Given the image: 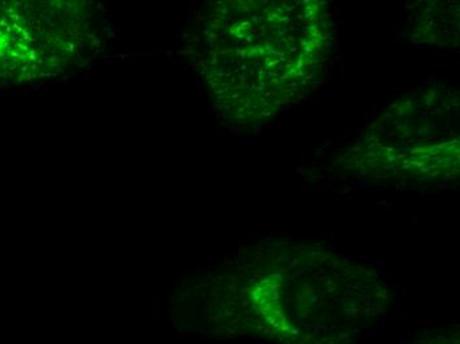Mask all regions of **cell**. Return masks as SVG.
<instances>
[{"label": "cell", "instance_id": "obj_1", "mask_svg": "<svg viewBox=\"0 0 460 344\" xmlns=\"http://www.w3.org/2000/svg\"><path fill=\"white\" fill-rule=\"evenodd\" d=\"M60 3L0 2V85L60 74L80 46L81 28Z\"/></svg>", "mask_w": 460, "mask_h": 344}]
</instances>
